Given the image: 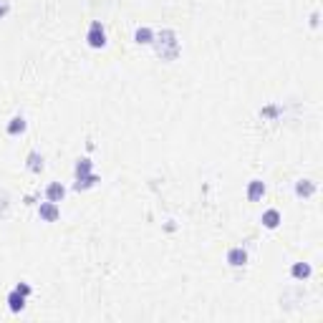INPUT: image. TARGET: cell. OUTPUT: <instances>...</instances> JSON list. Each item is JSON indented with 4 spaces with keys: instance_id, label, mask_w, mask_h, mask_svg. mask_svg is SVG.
Wrapping results in <instances>:
<instances>
[{
    "instance_id": "cell-4",
    "label": "cell",
    "mask_w": 323,
    "mask_h": 323,
    "mask_svg": "<svg viewBox=\"0 0 323 323\" xmlns=\"http://www.w3.org/2000/svg\"><path fill=\"white\" fill-rule=\"evenodd\" d=\"M8 308H10L13 313H20V311L25 308V296L18 293V290H10V293H8Z\"/></svg>"
},
{
    "instance_id": "cell-8",
    "label": "cell",
    "mask_w": 323,
    "mask_h": 323,
    "mask_svg": "<svg viewBox=\"0 0 323 323\" xmlns=\"http://www.w3.org/2000/svg\"><path fill=\"white\" fill-rule=\"evenodd\" d=\"M262 194H265V185H262L260 180H253V182L248 185V199H250V202H258Z\"/></svg>"
},
{
    "instance_id": "cell-11",
    "label": "cell",
    "mask_w": 323,
    "mask_h": 323,
    "mask_svg": "<svg viewBox=\"0 0 323 323\" xmlns=\"http://www.w3.org/2000/svg\"><path fill=\"white\" fill-rule=\"evenodd\" d=\"M134 41H136V43H141V46H146V43H152V41H154V33H152L146 25H144V28H136Z\"/></svg>"
},
{
    "instance_id": "cell-12",
    "label": "cell",
    "mask_w": 323,
    "mask_h": 323,
    "mask_svg": "<svg viewBox=\"0 0 323 323\" xmlns=\"http://www.w3.org/2000/svg\"><path fill=\"white\" fill-rule=\"evenodd\" d=\"M23 131H25V119L23 116H13L10 124H8V134L15 136V134H23Z\"/></svg>"
},
{
    "instance_id": "cell-16",
    "label": "cell",
    "mask_w": 323,
    "mask_h": 323,
    "mask_svg": "<svg viewBox=\"0 0 323 323\" xmlns=\"http://www.w3.org/2000/svg\"><path fill=\"white\" fill-rule=\"evenodd\" d=\"M15 290H18V293H23L25 298L31 296V285H28V283H18V288H15Z\"/></svg>"
},
{
    "instance_id": "cell-10",
    "label": "cell",
    "mask_w": 323,
    "mask_h": 323,
    "mask_svg": "<svg viewBox=\"0 0 323 323\" xmlns=\"http://www.w3.org/2000/svg\"><path fill=\"white\" fill-rule=\"evenodd\" d=\"M313 192H316V185H313L311 180H301V182L296 185V194H298V197H311Z\"/></svg>"
},
{
    "instance_id": "cell-15",
    "label": "cell",
    "mask_w": 323,
    "mask_h": 323,
    "mask_svg": "<svg viewBox=\"0 0 323 323\" xmlns=\"http://www.w3.org/2000/svg\"><path fill=\"white\" fill-rule=\"evenodd\" d=\"M91 167H94V162H91V159H78V162H76V177L89 174V172H91Z\"/></svg>"
},
{
    "instance_id": "cell-1",
    "label": "cell",
    "mask_w": 323,
    "mask_h": 323,
    "mask_svg": "<svg viewBox=\"0 0 323 323\" xmlns=\"http://www.w3.org/2000/svg\"><path fill=\"white\" fill-rule=\"evenodd\" d=\"M152 43L157 46V56H159L162 61H174V58L180 56V41H177L174 31H169V28L162 31Z\"/></svg>"
},
{
    "instance_id": "cell-9",
    "label": "cell",
    "mask_w": 323,
    "mask_h": 323,
    "mask_svg": "<svg viewBox=\"0 0 323 323\" xmlns=\"http://www.w3.org/2000/svg\"><path fill=\"white\" fill-rule=\"evenodd\" d=\"M262 225H265L268 230H275V227L280 225V212H278V210H268V212L262 215Z\"/></svg>"
},
{
    "instance_id": "cell-5",
    "label": "cell",
    "mask_w": 323,
    "mask_h": 323,
    "mask_svg": "<svg viewBox=\"0 0 323 323\" xmlns=\"http://www.w3.org/2000/svg\"><path fill=\"white\" fill-rule=\"evenodd\" d=\"M227 262H230L232 268H240V265L248 262V253H245L243 248H232V250L227 253Z\"/></svg>"
},
{
    "instance_id": "cell-7",
    "label": "cell",
    "mask_w": 323,
    "mask_h": 323,
    "mask_svg": "<svg viewBox=\"0 0 323 323\" xmlns=\"http://www.w3.org/2000/svg\"><path fill=\"white\" fill-rule=\"evenodd\" d=\"M96 182H99V177L89 172V174H81V177H76V185H73V187H76V190L81 192V190H91V187H94Z\"/></svg>"
},
{
    "instance_id": "cell-2",
    "label": "cell",
    "mask_w": 323,
    "mask_h": 323,
    "mask_svg": "<svg viewBox=\"0 0 323 323\" xmlns=\"http://www.w3.org/2000/svg\"><path fill=\"white\" fill-rule=\"evenodd\" d=\"M86 41H89V46H91V48H104V46H106V33H104V25H101L99 20H94V23H91Z\"/></svg>"
},
{
    "instance_id": "cell-14",
    "label": "cell",
    "mask_w": 323,
    "mask_h": 323,
    "mask_svg": "<svg viewBox=\"0 0 323 323\" xmlns=\"http://www.w3.org/2000/svg\"><path fill=\"white\" fill-rule=\"evenodd\" d=\"M28 169H31V172H41V169H43V157H41L38 152H31V154H28Z\"/></svg>"
},
{
    "instance_id": "cell-3",
    "label": "cell",
    "mask_w": 323,
    "mask_h": 323,
    "mask_svg": "<svg viewBox=\"0 0 323 323\" xmlns=\"http://www.w3.org/2000/svg\"><path fill=\"white\" fill-rule=\"evenodd\" d=\"M38 215H41V220H46V222H56L58 220V204L56 202H41V207H38Z\"/></svg>"
},
{
    "instance_id": "cell-6",
    "label": "cell",
    "mask_w": 323,
    "mask_h": 323,
    "mask_svg": "<svg viewBox=\"0 0 323 323\" xmlns=\"http://www.w3.org/2000/svg\"><path fill=\"white\" fill-rule=\"evenodd\" d=\"M46 197H48L51 202H61V199L66 197V187L61 185V182H51L48 190H46Z\"/></svg>"
},
{
    "instance_id": "cell-17",
    "label": "cell",
    "mask_w": 323,
    "mask_h": 323,
    "mask_svg": "<svg viewBox=\"0 0 323 323\" xmlns=\"http://www.w3.org/2000/svg\"><path fill=\"white\" fill-rule=\"evenodd\" d=\"M5 13H8V5H5V3H0V18H3Z\"/></svg>"
},
{
    "instance_id": "cell-13",
    "label": "cell",
    "mask_w": 323,
    "mask_h": 323,
    "mask_svg": "<svg viewBox=\"0 0 323 323\" xmlns=\"http://www.w3.org/2000/svg\"><path fill=\"white\" fill-rule=\"evenodd\" d=\"M290 273H293V278H298V280H306V278L311 275V265H306V262H296V265L290 268Z\"/></svg>"
}]
</instances>
